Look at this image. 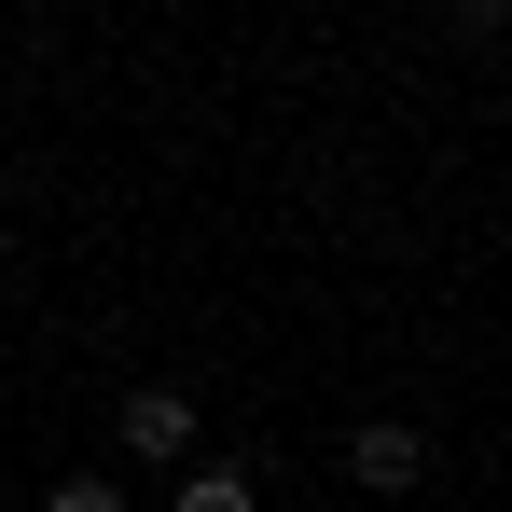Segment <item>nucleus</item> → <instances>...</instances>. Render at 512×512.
Wrapping results in <instances>:
<instances>
[{
	"mask_svg": "<svg viewBox=\"0 0 512 512\" xmlns=\"http://www.w3.org/2000/svg\"><path fill=\"white\" fill-rule=\"evenodd\" d=\"M42 512H125V485H111V471H56V485H42Z\"/></svg>",
	"mask_w": 512,
	"mask_h": 512,
	"instance_id": "4",
	"label": "nucleus"
},
{
	"mask_svg": "<svg viewBox=\"0 0 512 512\" xmlns=\"http://www.w3.org/2000/svg\"><path fill=\"white\" fill-rule=\"evenodd\" d=\"M167 512H263V485H250V471H222V457H194Z\"/></svg>",
	"mask_w": 512,
	"mask_h": 512,
	"instance_id": "3",
	"label": "nucleus"
},
{
	"mask_svg": "<svg viewBox=\"0 0 512 512\" xmlns=\"http://www.w3.org/2000/svg\"><path fill=\"white\" fill-rule=\"evenodd\" d=\"M346 485H374V499L429 485V429H402V416H360V429H346Z\"/></svg>",
	"mask_w": 512,
	"mask_h": 512,
	"instance_id": "1",
	"label": "nucleus"
},
{
	"mask_svg": "<svg viewBox=\"0 0 512 512\" xmlns=\"http://www.w3.org/2000/svg\"><path fill=\"white\" fill-rule=\"evenodd\" d=\"M111 443H125V457H153V471H194V402H180V388H125Z\"/></svg>",
	"mask_w": 512,
	"mask_h": 512,
	"instance_id": "2",
	"label": "nucleus"
}]
</instances>
